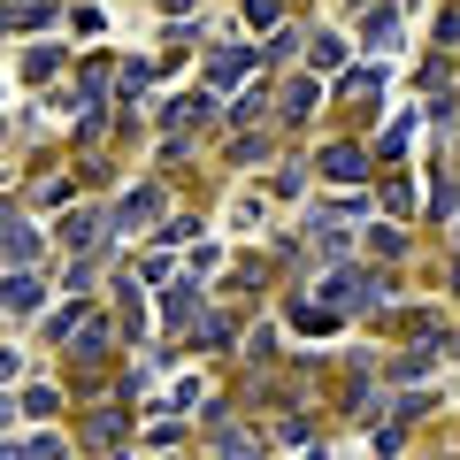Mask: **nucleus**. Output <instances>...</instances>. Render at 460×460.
<instances>
[{"mask_svg":"<svg viewBox=\"0 0 460 460\" xmlns=\"http://www.w3.org/2000/svg\"><path fill=\"white\" fill-rule=\"evenodd\" d=\"M215 453H223V460H253V445H246V429H223V438H215Z\"/></svg>","mask_w":460,"mask_h":460,"instance_id":"nucleus-1","label":"nucleus"},{"mask_svg":"<svg viewBox=\"0 0 460 460\" xmlns=\"http://www.w3.org/2000/svg\"><path fill=\"white\" fill-rule=\"evenodd\" d=\"M246 77V54H215V84H238Z\"/></svg>","mask_w":460,"mask_h":460,"instance_id":"nucleus-2","label":"nucleus"}]
</instances>
